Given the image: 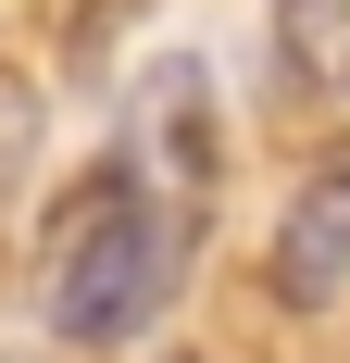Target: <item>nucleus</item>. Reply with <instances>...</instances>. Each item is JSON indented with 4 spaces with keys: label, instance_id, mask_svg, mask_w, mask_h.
I'll return each instance as SVG.
<instances>
[{
    "label": "nucleus",
    "instance_id": "obj_2",
    "mask_svg": "<svg viewBox=\"0 0 350 363\" xmlns=\"http://www.w3.org/2000/svg\"><path fill=\"white\" fill-rule=\"evenodd\" d=\"M276 289L300 301V313L350 301V150L313 163V188L288 201V225H276Z\"/></svg>",
    "mask_w": 350,
    "mask_h": 363
},
{
    "label": "nucleus",
    "instance_id": "obj_1",
    "mask_svg": "<svg viewBox=\"0 0 350 363\" xmlns=\"http://www.w3.org/2000/svg\"><path fill=\"white\" fill-rule=\"evenodd\" d=\"M163 289H175V225H163V201H150L125 163L88 176L75 213H63V238H50V326H63L75 351H113V338L150 326Z\"/></svg>",
    "mask_w": 350,
    "mask_h": 363
},
{
    "label": "nucleus",
    "instance_id": "obj_3",
    "mask_svg": "<svg viewBox=\"0 0 350 363\" xmlns=\"http://www.w3.org/2000/svg\"><path fill=\"white\" fill-rule=\"evenodd\" d=\"M276 38H288V63H300V75L350 88V13H338V0H288V13H276Z\"/></svg>",
    "mask_w": 350,
    "mask_h": 363
}]
</instances>
